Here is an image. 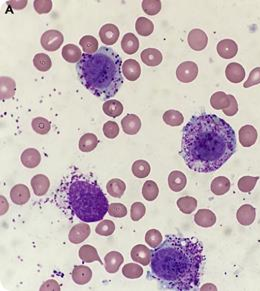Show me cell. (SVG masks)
I'll use <instances>...</instances> for the list:
<instances>
[{
    "label": "cell",
    "mask_w": 260,
    "mask_h": 291,
    "mask_svg": "<svg viewBox=\"0 0 260 291\" xmlns=\"http://www.w3.org/2000/svg\"><path fill=\"white\" fill-rule=\"evenodd\" d=\"M225 76L232 83H239L244 80L245 70L243 66L236 62H232L228 65L225 69Z\"/></svg>",
    "instance_id": "obj_19"
},
{
    "label": "cell",
    "mask_w": 260,
    "mask_h": 291,
    "mask_svg": "<svg viewBox=\"0 0 260 291\" xmlns=\"http://www.w3.org/2000/svg\"><path fill=\"white\" fill-rule=\"evenodd\" d=\"M32 128L36 133L44 135L51 130V123L49 120L43 117H36L32 120Z\"/></svg>",
    "instance_id": "obj_44"
},
{
    "label": "cell",
    "mask_w": 260,
    "mask_h": 291,
    "mask_svg": "<svg viewBox=\"0 0 260 291\" xmlns=\"http://www.w3.org/2000/svg\"><path fill=\"white\" fill-rule=\"evenodd\" d=\"M177 206L184 214H191L197 207V200L191 196H183L177 200Z\"/></svg>",
    "instance_id": "obj_34"
},
{
    "label": "cell",
    "mask_w": 260,
    "mask_h": 291,
    "mask_svg": "<svg viewBox=\"0 0 260 291\" xmlns=\"http://www.w3.org/2000/svg\"><path fill=\"white\" fill-rule=\"evenodd\" d=\"M142 9L148 15H156L161 10V1L144 0L142 1Z\"/></svg>",
    "instance_id": "obj_45"
},
{
    "label": "cell",
    "mask_w": 260,
    "mask_h": 291,
    "mask_svg": "<svg viewBox=\"0 0 260 291\" xmlns=\"http://www.w3.org/2000/svg\"><path fill=\"white\" fill-rule=\"evenodd\" d=\"M82 55L80 48L74 44H67L62 48V57L69 63L79 62Z\"/></svg>",
    "instance_id": "obj_26"
},
{
    "label": "cell",
    "mask_w": 260,
    "mask_h": 291,
    "mask_svg": "<svg viewBox=\"0 0 260 291\" xmlns=\"http://www.w3.org/2000/svg\"><path fill=\"white\" fill-rule=\"evenodd\" d=\"M235 151L234 130L214 114L193 116L183 127L180 154L186 166L194 172L216 171Z\"/></svg>",
    "instance_id": "obj_1"
},
{
    "label": "cell",
    "mask_w": 260,
    "mask_h": 291,
    "mask_svg": "<svg viewBox=\"0 0 260 291\" xmlns=\"http://www.w3.org/2000/svg\"><path fill=\"white\" fill-rule=\"evenodd\" d=\"M8 4H9L12 8H14V9H16V10H20V9H23V8L26 6L27 1H26V0H23V1H9Z\"/></svg>",
    "instance_id": "obj_54"
},
{
    "label": "cell",
    "mask_w": 260,
    "mask_h": 291,
    "mask_svg": "<svg viewBox=\"0 0 260 291\" xmlns=\"http://www.w3.org/2000/svg\"><path fill=\"white\" fill-rule=\"evenodd\" d=\"M42 47L47 51H56L63 43V34L58 30H47L42 34L40 39Z\"/></svg>",
    "instance_id": "obj_5"
},
{
    "label": "cell",
    "mask_w": 260,
    "mask_h": 291,
    "mask_svg": "<svg viewBox=\"0 0 260 291\" xmlns=\"http://www.w3.org/2000/svg\"><path fill=\"white\" fill-rule=\"evenodd\" d=\"M60 285L55 280H47L41 285L40 290H60Z\"/></svg>",
    "instance_id": "obj_53"
},
{
    "label": "cell",
    "mask_w": 260,
    "mask_h": 291,
    "mask_svg": "<svg viewBox=\"0 0 260 291\" xmlns=\"http://www.w3.org/2000/svg\"><path fill=\"white\" fill-rule=\"evenodd\" d=\"M162 234L157 229H150L145 234V242L151 247L156 248L162 243Z\"/></svg>",
    "instance_id": "obj_41"
},
{
    "label": "cell",
    "mask_w": 260,
    "mask_h": 291,
    "mask_svg": "<svg viewBox=\"0 0 260 291\" xmlns=\"http://www.w3.org/2000/svg\"><path fill=\"white\" fill-rule=\"evenodd\" d=\"M79 44H80L82 50L84 51V53H86V54H93L99 49L98 48V39L91 35L83 36L80 39Z\"/></svg>",
    "instance_id": "obj_36"
},
{
    "label": "cell",
    "mask_w": 260,
    "mask_h": 291,
    "mask_svg": "<svg viewBox=\"0 0 260 291\" xmlns=\"http://www.w3.org/2000/svg\"><path fill=\"white\" fill-rule=\"evenodd\" d=\"M15 81L12 78L6 76H2L0 78V96L2 100L13 98L15 94Z\"/></svg>",
    "instance_id": "obj_24"
},
{
    "label": "cell",
    "mask_w": 260,
    "mask_h": 291,
    "mask_svg": "<svg viewBox=\"0 0 260 291\" xmlns=\"http://www.w3.org/2000/svg\"><path fill=\"white\" fill-rule=\"evenodd\" d=\"M194 221L198 227L208 228L215 224L216 216L209 209H200L195 214Z\"/></svg>",
    "instance_id": "obj_18"
},
{
    "label": "cell",
    "mask_w": 260,
    "mask_h": 291,
    "mask_svg": "<svg viewBox=\"0 0 260 291\" xmlns=\"http://www.w3.org/2000/svg\"><path fill=\"white\" fill-rule=\"evenodd\" d=\"M260 84V67L254 68L250 74L246 82H244V88H249L251 86Z\"/></svg>",
    "instance_id": "obj_51"
},
{
    "label": "cell",
    "mask_w": 260,
    "mask_h": 291,
    "mask_svg": "<svg viewBox=\"0 0 260 291\" xmlns=\"http://www.w3.org/2000/svg\"><path fill=\"white\" fill-rule=\"evenodd\" d=\"M114 230H115V224L111 220H103L95 228L96 233L102 236H109L113 234Z\"/></svg>",
    "instance_id": "obj_46"
},
{
    "label": "cell",
    "mask_w": 260,
    "mask_h": 291,
    "mask_svg": "<svg viewBox=\"0 0 260 291\" xmlns=\"http://www.w3.org/2000/svg\"><path fill=\"white\" fill-rule=\"evenodd\" d=\"M230 100H231V102H230V105L228 106V108L222 110L226 116H233L238 112V103H237L235 97L230 94Z\"/></svg>",
    "instance_id": "obj_52"
},
{
    "label": "cell",
    "mask_w": 260,
    "mask_h": 291,
    "mask_svg": "<svg viewBox=\"0 0 260 291\" xmlns=\"http://www.w3.org/2000/svg\"><path fill=\"white\" fill-rule=\"evenodd\" d=\"M79 257L83 262H86V263L98 261L100 262V264H103L98 255V250L91 245H83L79 249Z\"/></svg>",
    "instance_id": "obj_33"
},
{
    "label": "cell",
    "mask_w": 260,
    "mask_h": 291,
    "mask_svg": "<svg viewBox=\"0 0 260 291\" xmlns=\"http://www.w3.org/2000/svg\"><path fill=\"white\" fill-rule=\"evenodd\" d=\"M216 50L221 58L231 59L236 56L238 52V46L232 39H223L217 43Z\"/></svg>",
    "instance_id": "obj_10"
},
{
    "label": "cell",
    "mask_w": 260,
    "mask_h": 291,
    "mask_svg": "<svg viewBox=\"0 0 260 291\" xmlns=\"http://www.w3.org/2000/svg\"><path fill=\"white\" fill-rule=\"evenodd\" d=\"M238 136L242 146L250 147L257 140V131L252 125H244L239 130Z\"/></svg>",
    "instance_id": "obj_17"
},
{
    "label": "cell",
    "mask_w": 260,
    "mask_h": 291,
    "mask_svg": "<svg viewBox=\"0 0 260 291\" xmlns=\"http://www.w3.org/2000/svg\"><path fill=\"white\" fill-rule=\"evenodd\" d=\"M123 131L128 135H134L138 133L141 128V120L135 114H127L121 121Z\"/></svg>",
    "instance_id": "obj_23"
},
{
    "label": "cell",
    "mask_w": 260,
    "mask_h": 291,
    "mask_svg": "<svg viewBox=\"0 0 260 291\" xmlns=\"http://www.w3.org/2000/svg\"><path fill=\"white\" fill-rule=\"evenodd\" d=\"M159 194V188L153 180H148L143 184L142 187V195L145 200L147 201H153L157 198Z\"/></svg>",
    "instance_id": "obj_39"
},
{
    "label": "cell",
    "mask_w": 260,
    "mask_h": 291,
    "mask_svg": "<svg viewBox=\"0 0 260 291\" xmlns=\"http://www.w3.org/2000/svg\"><path fill=\"white\" fill-rule=\"evenodd\" d=\"M135 29L141 36H149L154 30V25L150 19L140 17L135 22Z\"/></svg>",
    "instance_id": "obj_37"
},
{
    "label": "cell",
    "mask_w": 260,
    "mask_h": 291,
    "mask_svg": "<svg viewBox=\"0 0 260 291\" xmlns=\"http://www.w3.org/2000/svg\"><path fill=\"white\" fill-rule=\"evenodd\" d=\"M211 191L215 195H223L228 193L230 189V181L225 176H219L212 180L211 182Z\"/></svg>",
    "instance_id": "obj_32"
},
{
    "label": "cell",
    "mask_w": 260,
    "mask_h": 291,
    "mask_svg": "<svg viewBox=\"0 0 260 291\" xmlns=\"http://www.w3.org/2000/svg\"><path fill=\"white\" fill-rule=\"evenodd\" d=\"M187 179L183 172L174 170L168 176V185L169 188L174 192H179L183 190L186 186Z\"/></svg>",
    "instance_id": "obj_15"
},
{
    "label": "cell",
    "mask_w": 260,
    "mask_h": 291,
    "mask_svg": "<svg viewBox=\"0 0 260 291\" xmlns=\"http://www.w3.org/2000/svg\"><path fill=\"white\" fill-rule=\"evenodd\" d=\"M33 64L36 67V69H38L39 71L45 72L51 68L52 61L47 54L38 53L33 58Z\"/></svg>",
    "instance_id": "obj_40"
},
{
    "label": "cell",
    "mask_w": 260,
    "mask_h": 291,
    "mask_svg": "<svg viewBox=\"0 0 260 291\" xmlns=\"http://www.w3.org/2000/svg\"><path fill=\"white\" fill-rule=\"evenodd\" d=\"M21 162L27 168H35L41 161V155L35 148L25 149L21 154Z\"/></svg>",
    "instance_id": "obj_25"
},
{
    "label": "cell",
    "mask_w": 260,
    "mask_h": 291,
    "mask_svg": "<svg viewBox=\"0 0 260 291\" xmlns=\"http://www.w3.org/2000/svg\"><path fill=\"white\" fill-rule=\"evenodd\" d=\"M259 177H252V176H243L238 181V188L242 192H250L254 189Z\"/></svg>",
    "instance_id": "obj_43"
},
{
    "label": "cell",
    "mask_w": 260,
    "mask_h": 291,
    "mask_svg": "<svg viewBox=\"0 0 260 291\" xmlns=\"http://www.w3.org/2000/svg\"><path fill=\"white\" fill-rule=\"evenodd\" d=\"M132 173L137 178H145L150 173V165L145 160H136L132 164Z\"/></svg>",
    "instance_id": "obj_38"
},
{
    "label": "cell",
    "mask_w": 260,
    "mask_h": 291,
    "mask_svg": "<svg viewBox=\"0 0 260 291\" xmlns=\"http://www.w3.org/2000/svg\"><path fill=\"white\" fill-rule=\"evenodd\" d=\"M187 42L193 50L201 51L207 46L208 37L206 33L201 29H192L188 34Z\"/></svg>",
    "instance_id": "obj_8"
},
{
    "label": "cell",
    "mask_w": 260,
    "mask_h": 291,
    "mask_svg": "<svg viewBox=\"0 0 260 291\" xmlns=\"http://www.w3.org/2000/svg\"><path fill=\"white\" fill-rule=\"evenodd\" d=\"M208 288H213L214 290H216V287H215V286H213L212 284H207V285H204L203 287H201V290H206V289H208Z\"/></svg>",
    "instance_id": "obj_56"
},
{
    "label": "cell",
    "mask_w": 260,
    "mask_h": 291,
    "mask_svg": "<svg viewBox=\"0 0 260 291\" xmlns=\"http://www.w3.org/2000/svg\"><path fill=\"white\" fill-rule=\"evenodd\" d=\"M141 60L144 64L154 67L162 62V54L158 49L147 48L141 52Z\"/></svg>",
    "instance_id": "obj_20"
},
{
    "label": "cell",
    "mask_w": 260,
    "mask_h": 291,
    "mask_svg": "<svg viewBox=\"0 0 260 291\" xmlns=\"http://www.w3.org/2000/svg\"><path fill=\"white\" fill-rule=\"evenodd\" d=\"M108 213L112 217L122 218V217L127 215V209L121 203H111V204H109Z\"/></svg>",
    "instance_id": "obj_47"
},
{
    "label": "cell",
    "mask_w": 260,
    "mask_h": 291,
    "mask_svg": "<svg viewBox=\"0 0 260 291\" xmlns=\"http://www.w3.org/2000/svg\"><path fill=\"white\" fill-rule=\"evenodd\" d=\"M163 120L167 125L170 126H179L183 123L184 117L183 114L177 110H167L163 114Z\"/></svg>",
    "instance_id": "obj_35"
},
{
    "label": "cell",
    "mask_w": 260,
    "mask_h": 291,
    "mask_svg": "<svg viewBox=\"0 0 260 291\" xmlns=\"http://www.w3.org/2000/svg\"><path fill=\"white\" fill-rule=\"evenodd\" d=\"M33 5L38 14H45L51 11L53 4L50 0H35Z\"/></svg>",
    "instance_id": "obj_50"
},
{
    "label": "cell",
    "mask_w": 260,
    "mask_h": 291,
    "mask_svg": "<svg viewBox=\"0 0 260 291\" xmlns=\"http://www.w3.org/2000/svg\"><path fill=\"white\" fill-rule=\"evenodd\" d=\"M89 234H90V227L87 224V222H81L77 223L70 229L68 238L71 243L78 244L83 242L89 236Z\"/></svg>",
    "instance_id": "obj_7"
},
{
    "label": "cell",
    "mask_w": 260,
    "mask_h": 291,
    "mask_svg": "<svg viewBox=\"0 0 260 291\" xmlns=\"http://www.w3.org/2000/svg\"><path fill=\"white\" fill-rule=\"evenodd\" d=\"M122 73L127 80L135 81L141 74L140 64L134 59H127L122 65Z\"/></svg>",
    "instance_id": "obj_21"
},
{
    "label": "cell",
    "mask_w": 260,
    "mask_h": 291,
    "mask_svg": "<svg viewBox=\"0 0 260 291\" xmlns=\"http://www.w3.org/2000/svg\"><path fill=\"white\" fill-rule=\"evenodd\" d=\"M204 261V247L198 239L168 235L152 251L150 267L153 276L165 288L195 290L200 283Z\"/></svg>",
    "instance_id": "obj_2"
},
{
    "label": "cell",
    "mask_w": 260,
    "mask_h": 291,
    "mask_svg": "<svg viewBox=\"0 0 260 291\" xmlns=\"http://www.w3.org/2000/svg\"><path fill=\"white\" fill-rule=\"evenodd\" d=\"M101 41L106 45H113L119 38V29L114 24H105L99 30Z\"/></svg>",
    "instance_id": "obj_12"
},
{
    "label": "cell",
    "mask_w": 260,
    "mask_h": 291,
    "mask_svg": "<svg viewBox=\"0 0 260 291\" xmlns=\"http://www.w3.org/2000/svg\"><path fill=\"white\" fill-rule=\"evenodd\" d=\"M72 279L78 285H84L88 283L92 278V271L89 267L78 265L75 266L72 270Z\"/></svg>",
    "instance_id": "obj_16"
},
{
    "label": "cell",
    "mask_w": 260,
    "mask_h": 291,
    "mask_svg": "<svg viewBox=\"0 0 260 291\" xmlns=\"http://www.w3.org/2000/svg\"><path fill=\"white\" fill-rule=\"evenodd\" d=\"M123 261H124V258L121 253L117 251H111L108 254H106L104 258L105 270L111 274L116 273L119 270L120 266L122 265Z\"/></svg>",
    "instance_id": "obj_13"
},
{
    "label": "cell",
    "mask_w": 260,
    "mask_h": 291,
    "mask_svg": "<svg viewBox=\"0 0 260 291\" xmlns=\"http://www.w3.org/2000/svg\"><path fill=\"white\" fill-rule=\"evenodd\" d=\"M122 274L129 279H136L142 276L143 274V268L135 263H128L123 266L122 268Z\"/></svg>",
    "instance_id": "obj_42"
},
{
    "label": "cell",
    "mask_w": 260,
    "mask_h": 291,
    "mask_svg": "<svg viewBox=\"0 0 260 291\" xmlns=\"http://www.w3.org/2000/svg\"><path fill=\"white\" fill-rule=\"evenodd\" d=\"M230 102H231L230 94L228 95L223 91H217L214 94H212V96L210 98V104L216 110L226 109L230 105Z\"/></svg>",
    "instance_id": "obj_29"
},
{
    "label": "cell",
    "mask_w": 260,
    "mask_h": 291,
    "mask_svg": "<svg viewBox=\"0 0 260 291\" xmlns=\"http://www.w3.org/2000/svg\"><path fill=\"white\" fill-rule=\"evenodd\" d=\"M31 186L35 195L42 196L47 193L50 186V181L47 176L43 174H37L31 179Z\"/></svg>",
    "instance_id": "obj_22"
},
{
    "label": "cell",
    "mask_w": 260,
    "mask_h": 291,
    "mask_svg": "<svg viewBox=\"0 0 260 291\" xmlns=\"http://www.w3.org/2000/svg\"><path fill=\"white\" fill-rule=\"evenodd\" d=\"M10 198L15 204L23 205L30 199V191L26 185L17 184L12 187L10 191Z\"/></svg>",
    "instance_id": "obj_14"
},
{
    "label": "cell",
    "mask_w": 260,
    "mask_h": 291,
    "mask_svg": "<svg viewBox=\"0 0 260 291\" xmlns=\"http://www.w3.org/2000/svg\"><path fill=\"white\" fill-rule=\"evenodd\" d=\"M198 66L193 61H184L177 67L176 77L182 83H189L196 79Z\"/></svg>",
    "instance_id": "obj_6"
},
{
    "label": "cell",
    "mask_w": 260,
    "mask_h": 291,
    "mask_svg": "<svg viewBox=\"0 0 260 291\" xmlns=\"http://www.w3.org/2000/svg\"><path fill=\"white\" fill-rule=\"evenodd\" d=\"M255 216H256L255 208L250 204L242 205L236 212L237 221L243 227L251 225L255 220Z\"/></svg>",
    "instance_id": "obj_9"
},
{
    "label": "cell",
    "mask_w": 260,
    "mask_h": 291,
    "mask_svg": "<svg viewBox=\"0 0 260 291\" xmlns=\"http://www.w3.org/2000/svg\"><path fill=\"white\" fill-rule=\"evenodd\" d=\"M121 47L126 54H134L139 49V40L133 33H126L122 38Z\"/></svg>",
    "instance_id": "obj_28"
},
{
    "label": "cell",
    "mask_w": 260,
    "mask_h": 291,
    "mask_svg": "<svg viewBox=\"0 0 260 291\" xmlns=\"http://www.w3.org/2000/svg\"><path fill=\"white\" fill-rule=\"evenodd\" d=\"M146 212V208L143 203L141 202H135L131 205V219L133 221L140 220Z\"/></svg>",
    "instance_id": "obj_48"
},
{
    "label": "cell",
    "mask_w": 260,
    "mask_h": 291,
    "mask_svg": "<svg viewBox=\"0 0 260 291\" xmlns=\"http://www.w3.org/2000/svg\"><path fill=\"white\" fill-rule=\"evenodd\" d=\"M131 258L137 263H140L143 266L148 265L152 258V250L147 246L138 244L135 245L131 250Z\"/></svg>",
    "instance_id": "obj_11"
},
{
    "label": "cell",
    "mask_w": 260,
    "mask_h": 291,
    "mask_svg": "<svg viewBox=\"0 0 260 291\" xmlns=\"http://www.w3.org/2000/svg\"><path fill=\"white\" fill-rule=\"evenodd\" d=\"M103 112L110 117H118L123 112V105L120 101L115 99H109L104 102L102 106Z\"/></svg>",
    "instance_id": "obj_27"
},
{
    "label": "cell",
    "mask_w": 260,
    "mask_h": 291,
    "mask_svg": "<svg viewBox=\"0 0 260 291\" xmlns=\"http://www.w3.org/2000/svg\"><path fill=\"white\" fill-rule=\"evenodd\" d=\"M122 60L114 49L100 46L93 54L82 55L76 64L81 84L101 100L115 96L123 84Z\"/></svg>",
    "instance_id": "obj_3"
},
{
    "label": "cell",
    "mask_w": 260,
    "mask_h": 291,
    "mask_svg": "<svg viewBox=\"0 0 260 291\" xmlns=\"http://www.w3.org/2000/svg\"><path fill=\"white\" fill-rule=\"evenodd\" d=\"M103 133L109 139H114L119 134V126L114 121H108L103 125Z\"/></svg>",
    "instance_id": "obj_49"
},
{
    "label": "cell",
    "mask_w": 260,
    "mask_h": 291,
    "mask_svg": "<svg viewBox=\"0 0 260 291\" xmlns=\"http://www.w3.org/2000/svg\"><path fill=\"white\" fill-rule=\"evenodd\" d=\"M1 200H2V202H1V214H4V213H6V211H7L8 204H7L6 199L3 198V196H1Z\"/></svg>",
    "instance_id": "obj_55"
},
{
    "label": "cell",
    "mask_w": 260,
    "mask_h": 291,
    "mask_svg": "<svg viewBox=\"0 0 260 291\" xmlns=\"http://www.w3.org/2000/svg\"><path fill=\"white\" fill-rule=\"evenodd\" d=\"M106 189L108 194H110L112 197L115 198H120L124 194V191L126 189V184L124 181L118 178H113L108 181L106 185Z\"/></svg>",
    "instance_id": "obj_30"
},
{
    "label": "cell",
    "mask_w": 260,
    "mask_h": 291,
    "mask_svg": "<svg viewBox=\"0 0 260 291\" xmlns=\"http://www.w3.org/2000/svg\"><path fill=\"white\" fill-rule=\"evenodd\" d=\"M65 210L83 222L100 221L108 212V200L98 182L84 175H73L61 184Z\"/></svg>",
    "instance_id": "obj_4"
},
{
    "label": "cell",
    "mask_w": 260,
    "mask_h": 291,
    "mask_svg": "<svg viewBox=\"0 0 260 291\" xmlns=\"http://www.w3.org/2000/svg\"><path fill=\"white\" fill-rule=\"evenodd\" d=\"M98 145V136L93 133H86L79 140V149L82 152H91Z\"/></svg>",
    "instance_id": "obj_31"
}]
</instances>
